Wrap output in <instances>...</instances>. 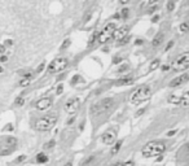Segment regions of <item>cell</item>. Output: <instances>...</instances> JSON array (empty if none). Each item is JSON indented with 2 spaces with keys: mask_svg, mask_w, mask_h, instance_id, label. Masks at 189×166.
I'll return each mask as SVG.
<instances>
[{
  "mask_svg": "<svg viewBox=\"0 0 189 166\" xmlns=\"http://www.w3.org/2000/svg\"><path fill=\"white\" fill-rule=\"evenodd\" d=\"M152 96V90H150L149 86H140L137 87L130 96V101L134 105H139L144 101H148Z\"/></svg>",
  "mask_w": 189,
  "mask_h": 166,
  "instance_id": "6da1fadb",
  "label": "cell"
},
{
  "mask_svg": "<svg viewBox=\"0 0 189 166\" xmlns=\"http://www.w3.org/2000/svg\"><path fill=\"white\" fill-rule=\"evenodd\" d=\"M165 151H166V144L163 141H149V143L144 145L141 153L144 157H154V156H161Z\"/></svg>",
  "mask_w": 189,
  "mask_h": 166,
  "instance_id": "7a4b0ae2",
  "label": "cell"
},
{
  "mask_svg": "<svg viewBox=\"0 0 189 166\" xmlns=\"http://www.w3.org/2000/svg\"><path fill=\"white\" fill-rule=\"evenodd\" d=\"M18 140L14 136L10 135H5V136L0 138V156H8L10 153H13L17 148Z\"/></svg>",
  "mask_w": 189,
  "mask_h": 166,
  "instance_id": "3957f363",
  "label": "cell"
},
{
  "mask_svg": "<svg viewBox=\"0 0 189 166\" xmlns=\"http://www.w3.org/2000/svg\"><path fill=\"white\" fill-rule=\"evenodd\" d=\"M57 119H58V115L57 113H52V114H48L46 117H42L35 122V130L38 131H49L51 128L57 123Z\"/></svg>",
  "mask_w": 189,
  "mask_h": 166,
  "instance_id": "277c9868",
  "label": "cell"
},
{
  "mask_svg": "<svg viewBox=\"0 0 189 166\" xmlns=\"http://www.w3.org/2000/svg\"><path fill=\"white\" fill-rule=\"evenodd\" d=\"M115 23L114 22H110V23H106V25L103 27V30L99 33L97 35V40L99 43H106L108 40H110L113 38V34L115 31Z\"/></svg>",
  "mask_w": 189,
  "mask_h": 166,
  "instance_id": "5b68a950",
  "label": "cell"
},
{
  "mask_svg": "<svg viewBox=\"0 0 189 166\" xmlns=\"http://www.w3.org/2000/svg\"><path fill=\"white\" fill-rule=\"evenodd\" d=\"M113 104H114V100L113 99H104L101 101H99L97 104H95V105L92 107V110L95 114H104L106 112H109V110L113 108Z\"/></svg>",
  "mask_w": 189,
  "mask_h": 166,
  "instance_id": "8992f818",
  "label": "cell"
},
{
  "mask_svg": "<svg viewBox=\"0 0 189 166\" xmlns=\"http://www.w3.org/2000/svg\"><path fill=\"white\" fill-rule=\"evenodd\" d=\"M67 64H69V61L65 57L54 59L48 66V73L49 74H53V73H58V71L65 70V67L67 66Z\"/></svg>",
  "mask_w": 189,
  "mask_h": 166,
  "instance_id": "52a82bcc",
  "label": "cell"
},
{
  "mask_svg": "<svg viewBox=\"0 0 189 166\" xmlns=\"http://www.w3.org/2000/svg\"><path fill=\"white\" fill-rule=\"evenodd\" d=\"M188 66H189V53L188 52L181 53L180 56L172 63V69L175 71L184 70V69H187Z\"/></svg>",
  "mask_w": 189,
  "mask_h": 166,
  "instance_id": "ba28073f",
  "label": "cell"
},
{
  "mask_svg": "<svg viewBox=\"0 0 189 166\" xmlns=\"http://www.w3.org/2000/svg\"><path fill=\"white\" fill-rule=\"evenodd\" d=\"M79 107H80V100L78 97H73L65 104V112L69 114H73L79 109Z\"/></svg>",
  "mask_w": 189,
  "mask_h": 166,
  "instance_id": "9c48e42d",
  "label": "cell"
},
{
  "mask_svg": "<svg viewBox=\"0 0 189 166\" xmlns=\"http://www.w3.org/2000/svg\"><path fill=\"white\" fill-rule=\"evenodd\" d=\"M115 140H117V132H115V130H113V128H110V130H108V131H105L103 134V136H101V141L104 144H106V145L114 144Z\"/></svg>",
  "mask_w": 189,
  "mask_h": 166,
  "instance_id": "30bf717a",
  "label": "cell"
},
{
  "mask_svg": "<svg viewBox=\"0 0 189 166\" xmlns=\"http://www.w3.org/2000/svg\"><path fill=\"white\" fill-rule=\"evenodd\" d=\"M51 105H52V99L51 97H43V99H40L39 101H36V104H35V108L38 109V110H47L48 108H51Z\"/></svg>",
  "mask_w": 189,
  "mask_h": 166,
  "instance_id": "8fae6325",
  "label": "cell"
},
{
  "mask_svg": "<svg viewBox=\"0 0 189 166\" xmlns=\"http://www.w3.org/2000/svg\"><path fill=\"white\" fill-rule=\"evenodd\" d=\"M189 75L187 74V73H184V74H181L179 77H176L175 79H172L171 82H170V87H178V86H181L183 83H185L188 81Z\"/></svg>",
  "mask_w": 189,
  "mask_h": 166,
  "instance_id": "7c38bea8",
  "label": "cell"
},
{
  "mask_svg": "<svg viewBox=\"0 0 189 166\" xmlns=\"http://www.w3.org/2000/svg\"><path fill=\"white\" fill-rule=\"evenodd\" d=\"M130 27L128 26H123V27H119L118 30H115L114 34H113V38L117 39V40H121L122 38H124L126 35H127Z\"/></svg>",
  "mask_w": 189,
  "mask_h": 166,
  "instance_id": "4fadbf2b",
  "label": "cell"
},
{
  "mask_svg": "<svg viewBox=\"0 0 189 166\" xmlns=\"http://www.w3.org/2000/svg\"><path fill=\"white\" fill-rule=\"evenodd\" d=\"M178 105H180L181 108H187L189 105V94L188 92H184L183 96H180V100H179Z\"/></svg>",
  "mask_w": 189,
  "mask_h": 166,
  "instance_id": "5bb4252c",
  "label": "cell"
},
{
  "mask_svg": "<svg viewBox=\"0 0 189 166\" xmlns=\"http://www.w3.org/2000/svg\"><path fill=\"white\" fill-rule=\"evenodd\" d=\"M36 162H38V164H46V162H48V157H47L46 153H44V152L38 153V156H36Z\"/></svg>",
  "mask_w": 189,
  "mask_h": 166,
  "instance_id": "9a60e30c",
  "label": "cell"
},
{
  "mask_svg": "<svg viewBox=\"0 0 189 166\" xmlns=\"http://www.w3.org/2000/svg\"><path fill=\"white\" fill-rule=\"evenodd\" d=\"M122 143H123V141H122V140H119V141H117V143H115L114 145H113V148H111V151H110V153H111V155H113V156H115V155H117V153H118L119 151H121V147H122Z\"/></svg>",
  "mask_w": 189,
  "mask_h": 166,
  "instance_id": "2e32d148",
  "label": "cell"
},
{
  "mask_svg": "<svg viewBox=\"0 0 189 166\" xmlns=\"http://www.w3.org/2000/svg\"><path fill=\"white\" fill-rule=\"evenodd\" d=\"M162 40H163V34L162 33H159V34H157L155 36H154V39H153V42H152V44H153V47H157V46H159L161 43H162Z\"/></svg>",
  "mask_w": 189,
  "mask_h": 166,
  "instance_id": "e0dca14e",
  "label": "cell"
},
{
  "mask_svg": "<svg viewBox=\"0 0 189 166\" xmlns=\"http://www.w3.org/2000/svg\"><path fill=\"white\" fill-rule=\"evenodd\" d=\"M134 82V79L132 78H124V79H121V81H118L115 84L117 86H124V84H131Z\"/></svg>",
  "mask_w": 189,
  "mask_h": 166,
  "instance_id": "ac0fdd59",
  "label": "cell"
},
{
  "mask_svg": "<svg viewBox=\"0 0 189 166\" xmlns=\"http://www.w3.org/2000/svg\"><path fill=\"white\" fill-rule=\"evenodd\" d=\"M33 73H34V71H31V70H20V71H18V74L22 75L23 78H27V79H30V78H31V75H33Z\"/></svg>",
  "mask_w": 189,
  "mask_h": 166,
  "instance_id": "d6986e66",
  "label": "cell"
},
{
  "mask_svg": "<svg viewBox=\"0 0 189 166\" xmlns=\"http://www.w3.org/2000/svg\"><path fill=\"white\" fill-rule=\"evenodd\" d=\"M159 63H161V61H159V59H155V60H153V63L150 64V66H149V70H150V71L155 70L157 67L159 66Z\"/></svg>",
  "mask_w": 189,
  "mask_h": 166,
  "instance_id": "ffe728a7",
  "label": "cell"
},
{
  "mask_svg": "<svg viewBox=\"0 0 189 166\" xmlns=\"http://www.w3.org/2000/svg\"><path fill=\"white\" fill-rule=\"evenodd\" d=\"M179 100H180V96H175V95L168 96V101L171 104H175V105H178L179 104Z\"/></svg>",
  "mask_w": 189,
  "mask_h": 166,
  "instance_id": "44dd1931",
  "label": "cell"
},
{
  "mask_svg": "<svg viewBox=\"0 0 189 166\" xmlns=\"http://www.w3.org/2000/svg\"><path fill=\"white\" fill-rule=\"evenodd\" d=\"M179 30H180L183 34H185V33L188 31V23H187V22H183L181 25L179 26Z\"/></svg>",
  "mask_w": 189,
  "mask_h": 166,
  "instance_id": "7402d4cb",
  "label": "cell"
},
{
  "mask_svg": "<svg viewBox=\"0 0 189 166\" xmlns=\"http://www.w3.org/2000/svg\"><path fill=\"white\" fill-rule=\"evenodd\" d=\"M128 13H130V9H128V8H123V9L121 10V13H119V17L126 18V17L128 16Z\"/></svg>",
  "mask_w": 189,
  "mask_h": 166,
  "instance_id": "603a6c76",
  "label": "cell"
},
{
  "mask_svg": "<svg viewBox=\"0 0 189 166\" xmlns=\"http://www.w3.org/2000/svg\"><path fill=\"white\" fill-rule=\"evenodd\" d=\"M29 84H30V79H27V78H23L22 81L20 82V86H21V87H27Z\"/></svg>",
  "mask_w": 189,
  "mask_h": 166,
  "instance_id": "cb8c5ba5",
  "label": "cell"
},
{
  "mask_svg": "<svg viewBox=\"0 0 189 166\" xmlns=\"http://www.w3.org/2000/svg\"><path fill=\"white\" fill-rule=\"evenodd\" d=\"M14 104L17 107H21V105H23V104H25V99H23V97H17Z\"/></svg>",
  "mask_w": 189,
  "mask_h": 166,
  "instance_id": "d4e9b609",
  "label": "cell"
},
{
  "mask_svg": "<svg viewBox=\"0 0 189 166\" xmlns=\"http://www.w3.org/2000/svg\"><path fill=\"white\" fill-rule=\"evenodd\" d=\"M26 158H27L26 156H25V155H22V156H20L18 158H16V160H14V164H20V162L25 161V160H26Z\"/></svg>",
  "mask_w": 189,
  "mask_h": 166,
  "instance_id": "484cf974",
  "label": "cell"
},
{
  "mask_svg": "<svg viewBox=\"0 0 189 166\" xmlns=\"http://www.w3.org/2000/svg\"><path fill=\"white\" fill-rule=\"evenodd\" d=\"M128 40H130L128 36H127V38H126V36H124V38H122V39H121V42L118 43V46H123V44H126V43H128Z\"/></svg>",
  "mask_w": 189,
  "mask_h": 166,
  "instance_id": "4316f807",
  "label": "cell"
},
{
  "mask_svg": "<svg viewBox=\"0 0 189 166\" xmlns=\"http://www.w3.org/2000/svg\"><path fill=\"white\" fill-rule=\"evenodd\" d=\"M174 7H175L174 2H168V3H167V10H168V12H171V10L174 9Z\"/></svg>",
  "mask_w": 189,
  "mask_h": 166,
  "instance_id": "83f0119b",
  "label": "cell"
},
{
  "mask_svg": "<svg viewBox=\"0 0 189 166\" xmlns=\"http://www.w3.org/2000/svg\"><path fill=\"white\" fill-rule=\"evenodd\" d=\"M69 46H70V40H69V39H66V40H65V43H64V44L61 46V50H65V48H67Z\"/></svg>",
  "mask_w": 189,
  "mask_h": 166,
  "instance_id": "f1b7e54d",
  "label": "cell"
},
{
  "mask_svg": "<svg viewBox=\"0 0 189 166\" xmlns=\"http://www.w3.org/2000/svg\"><path fill=\"white\" fill-rule=\"evenodd\" d=\"M5 52H7V47H5L4 44H0V53L4 55Z\"/></svg>",
  "mask_w": 189,
  "mask_h": 166,
  "instance_id": "f546056e",
  "label": "cell"
},
{
  "mask_svg": "<svg viewBox=\"0 0 189 166\" xmlns=\"http://www.w3.org/2000/svg\"><path fill=\"white\" fill-rule=\"evenodd\" d=\"M7 61H8V57L7 56H5V55H2V56H0V63H7Z\"/></svg>",
  "mask_w": 189,
  "mask_h": 166,
  "instance_id": "4dcf8cb0",
  "label": "cell"
},
{
  "mask_svg": "<svg viewBox=\"0 0 189 166\" xmlns=\"http://www.w3.org/2000/svg\"><path fill=\"white\" fill-rule=\"evenodd\" d=\"M121 166H135V164H134V161H127V162L122 164Z\"/></svg>",
  "mask_w": 189,
  "mask_h": 166,
  "instance_id": "1f68e13d",
  "label": "cell"
},
{
  "mask_svg": "<svg viewBox=\"0 0 189 166\" xmlns=\"http://www.w3.org/2000/svg\"><path fill=\"white\" fill-rule=\"evenodd\" d=\"M54 144V140H51V141H49V143H47L46 144V148L48 149V148H52V145Z\"/></svg>",
  "mask_w": 189,
  "mask_h": 166,
  "instance_id": "d6a6232c",
  "label": "cell"
},
{
  "mask_svg": "<svg viewBox=\"0 0 189 166\" xmlns=\"http://www.w3.org/2000/svg\"><path fill=\"white\" fill-rule=\"evenodd\" d=\"M95 38H96V34H93V35L91 36V39H90V43H88V46H92V44H93V40H95Z\"/></svg>",
  "mask_w": 189,
  "mask_h": 166,
  "instance_id": "836d02e7",
  "label": "cell"
},
{
  "mask_svg": "<svg viewBox=\"0 0 189 166\" xmlns=\"http://www.w3.org/2000/svg\"><path fill=\"white\" fill-rule=\"evenodd\" d=\"M10 44H13V40H10V39L5 40V43H4V46H5V47H7V46H10Z\"/></svg>",
  "mask_w": 189,
  "mask_h": 166,
  "instance_id": "e575fe53",
  "label": "cell"
},
{
  "mask_svg": "<svg viewBox=\"0 0 189 166\" xmlns=\"http://www.w3.org/2000/svg\"><path fill=\"white\" fill-rule=\"evenodd\" d=\"M158 20H159V14H155V16L152 18V22H157Z\"/></svg>",
  "mask_w": 189,
  "mask_h": 166,
  "instance_id": "d590c367",
  "label": "cell"
},
{
  "mask_svg": "<svg viewBox=\"0 0 189 166\" xmlns=\"http://www.w3.org/2000/svg\"><path fill=\"white\" fill-rule=\"evenodd\" d=\"M61 92H62V84H60L58 87H57V95H60Z\"/></svg>",
  "mask_w": 189,
  "mask_h": 166,
  "instance_id": "8d00e7d4",
  "label": "cell"
},
{
  "mask_svg": "<svg viewBox=\"0 0 189 166\" xmlns=\"http://www.w3.org/2000/svg\"><path fill=\"white\" fill-rule=\"evenodd\" d=\"M157 2H158V0H148V4H149V5H153V4H155Z\"/></svg>",
  "mask_w": 189,
  "mask_h": 166,
  "instance_id": "74e56055",
  "label": "cell"
},
{
  "mask_svg": "<svg viewBox=\"0 0 189 166\" xmlns=\"http://www.w3.org/2000/svg\"><path fill=\"white\" fill-rule=\"evenodd\" d=\"M175 132H176L175 130H172V131H168V132H167V136H174Z\"/></svg>",
  "mask_w": 189,
  "mask_h": 166,
  "instance_id": "f35d334b",
  "label": "cell"
},
{
  "mask_svg": "<svg viewBox=\"0 0 189 166\" xmlns=\"http://www.w3.org/2000/svg\"><path fill=\"white\" fill-rule=\"evenodd\" d=\"M172 46H174V42H170V43H168V44H167V47H166V50L168 51V50H170V48H171Z\"/></svg>",
  "mask_w": 189,
  "mask_h": 166,
  "instance_id": "ab89813d",
  "label": "cell"
},
{
  "mask_svg": "<svg viewBox=\"0 0 189 166\" xmlns=\"http://www.w3.org/2000/svg\"><path fill=\"white\" fill-rule=\"evenodd\" d=\"M44 69V63H42L40 65H39V67H38V71H42Z\"/></svg>",
  "mask_w": 189,
  "mask_h": 166,
  "instance_id": "60d3db41",
  "label": "cell"
},
{
  "mask_svg": "<svg viewBox=\"0 0 189 166\" xmlns=\"http://www.w3.org/2000/svg\"><path fill=\"white\" fill-rule=\"evenodd\" d=\"M137 44H139V46L143 44V40H141V39H137V40H136V46H137Z\"/></svg>",
  "mask_w": 189,
  "mask_h": 166,
  "instance_id": "b9f144b4",
  "label": "cell"
},
{
  "mask_svg": "<svg viewBox=\"0 0 189 166\" xmlns=\"http://www.w3.org/2000/svg\"><path fill=\"white\" fill-rule=\"evenodd\" d=\"M121 165H122L121 162H115V164H111L110 166H121Z\"/></svg>",
  "mask_w": 189,
  "mask_h": 166,
  "instance_id": "7bdbcfd3",
  "label": "cell"
},
{
  "mask_svg": "<svg viewBox=\"0 0 189 166\" xmlns=\"http://www.w3.org/2000/svg\"><path fill=\"white\" fill-rule=\"evenodd\" d=\"M154 10H157V8H155V7H153L152 9H150V10H149V13H154Z\"/></svg>",
  "mask_w": 189,
  "mask_h": 166,
  "instance_id": "ee69618b",
  "label": "cell"
},
{
  "mask_svg": "<svg viewBox=\"0 0 189 166\" xmlns=\"http://www.w3.org/2000/svg\"><path fill=\"white\" fill-rule=\"evenodd\" d=\"M119 2H121L122 4H126V3H128V2H130V0H119Z\"/></svg>",
  "mask_w": 189,
  "mask_h": 166,
  "instance_id": "f6af8a7d",
  "label": "cell"
},
{
  "mask_svg": "<svg viewBox=\"0 0 189 166\" xmlns=\"http://www.w3.org/2000/svg\"><path fill=\"white\" fill-rule=\"evenodd\" d=\"M118 61H121V59H119V57L118 59H114V64H118Z\"/></svg>",
  "mask_w": 189,
  "mask_h": 166,
  "instance_id": "bcb514c9",
  "label": "cell"
},
{
  "mask_svg": "<svg viewBox=\"0 0 189 166\" xmlns=\"http://www.w3.org/2000/svg\"><path fill=\"white\" fill-rule=\"evenodd\" d=\"M65 166H73V164H71V162H67Z\"/></svg>",
  "mask_w": 189,
  "mask_h": 166,
  "instance_id": "7dc6e473",
  "label": "cell"
},
{
  "mask_svg": "<svg viewBox=\"0 0 189 166\" xmlns=\"http://www.w3.org/2000/svg\"><path fill=\"white\" fill-rule=\"evenodd\" d=\"M2 71H3V67H2V66H0V73H2Z\"/></svg>",
  "mask_w": 189,
  "mask_h": 166,
  "instance_id": "c3c4849f",
  "label": "cell"
}]
</instances>
